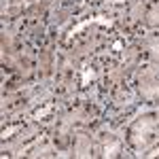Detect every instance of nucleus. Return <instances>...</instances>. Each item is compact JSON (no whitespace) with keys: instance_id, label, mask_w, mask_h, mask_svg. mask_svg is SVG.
<instances>
[{"instance_id":"nucleus-1","label":"nucleus","mask_w":159,"mask_h":159,"mask_svg":"<svg viewBox=\"0 0 159 159\" xmlns=\"http://www.w3.org/2000/svg\"><path fill=\"white\" fill-rule=\"evenodd\" d=\"M125 148L136 157H147L159 147V108H148L136 112L123 125Z\"/></svg>"},{"instance_id":"nucleus-2","label":"nucleus","mask_w":159,"mask_h":159,"mask_svg":"<svg viewBox=\"0 0 159 159\" xmlns=\"http://www.w3.org/2000/svg\"><path fill=\"white\" fill-rule=\"evenodd\" d=\"M132 87L136 91V98L140 104L159 108V68L142 61L136 72L132 74Z\"/></svg>"},{"instance_id":"nucleus-3","label":"nucleus","mask_w":159,"mask_h":159,"mask_svg":"<svg viewBox=\"0 0 159 159\" xmlns=\"http://www.w3.org/2000/svg\"><path fill=\"white\" fill-rule=\"evenodd\" d=\"M93 132L100 144V157H125V140L117 134V129L102 123Z\"/></svg>"},{"instance_id":"nucleus-4","label":"nucleus","mask_w":159,"mask_h":159,"mask_svg":"<svg viewBox=\"0 0 159 159\" xmlns=\"http://www.w3.org/2000/svg\"><path fill=\"white\" fill-rule=\"evenodd\" d=\"M70 157H100V144L96 132L89 127H81L72 134L70 142Z\"/></svg>"},{"instance_id":"nucleus-5","label":"nucleus","mask_w":159,"mask_h":159,"mask_svg":"<svg viewBox=\"0 0 159 159\" xmlns=\"http://www.w3.org/2000/svg\"><path fill=\"white\" fill-rule=\"evenodd\" d=\"M138 47L142 51V57L144 61L153 64L159 68V30H153V32H144L136 38Z\"/></svg>"},{"instance_id":"nucleus-6","label":"nucleus","mask_w":159,"mask_h":159,"mask_svg":"<svg viewBox=\"0 0 159 159\" xmlns=\"http://www.w3.org/2000/svg\"><path fill=\"white\" fill-rule=\"evenodd\" d=\"M142 30L144 32L159 30V0H148L147 2L144 17H142Z\"/></svg>"},{"instance_id":"nucleus-7","label":"nucleus","mask_w":159,"mask_h":159,"mask_svg":"<svg viewBox=\"0 0 159 159\" xmlns=\"http://www.w3.org/2000/svg\"><path fill=\"white\" fill-rule=\"evenodd\" d=\"M147 157H159V147H157V148H153V151L148 153Z\"/></svg>"},{"instance_id":"nucleus-8","label":"nucleus","mask_w":159,"mask_h":159,"mask_svg":"<svg viewBox=\"0 0 159 159\" xmlns=\"http://www.w3.org/2000/svg\"><path fill=\"white\" fill-rule=\"evenodd\" d=\"M30 2H34V0H30Z\"/></svg>"}]
</instances>
